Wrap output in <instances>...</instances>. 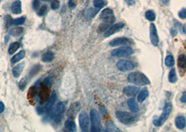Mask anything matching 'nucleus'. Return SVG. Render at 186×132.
Here are the masks:
<instances>
[{
	"label": "nucleus",
	"instance_id": "f257e3e1",
	"mask_svg": "<svg viewBox=\"0 0 186 132\" xmlns=\"http://www.w3.org/2000/svg\"><path fill=\"white\" fill-rule=\"evenodd\" d=\"M127 81L130 83L137 86H146L150 84V80L144 73L139 72H134L130 73L127 76Z\"/></svg>",
	"mask_w": 186,
	"mask_h": 132
},
{
	"label": "nucleus",
	"instance_id": "f03ea898",
	"mask_svg": "<svg viewBox=\"0 0 186 132\" xmlns=\"http://www.w3.org/2000/svg\"><path fill=\"white\" fill-rule=\"evenodd\" d=\"M172 111V104L170 102H166L165 104L163 111L160 117L155 116L153 120V123L155 126H161L162 125L164 124V123L166 121L168 118L169 117L170 114H171Z\"/></svg>",
	"mask_w": 186,
	"mask_h": 132
},
{
	"label": "nucleus",
	"instance_id": "7ed1b4c3",
	"mask_svg": "<svg viewBox=\"0 0 186 132\" xmlns=\"http://www.w3.org/2000/svg\"><path fill=\"white\" fill-rule=\"evenodd\" d=\"M65 111V106L63 102H58L56 105L53 107L50 112L49 113V116L56 124H59L62 121L63 115Z\"/></svg>",
	"mask_w": 186,
	"mask_h": 132
},
{
	"label": "nucleus",
	"instance_id": "20e7f679",
	"mask_svg": "<svg viewBox=\"0 0 186 132\" xmlns=\"http://www.w3.org/2000/svg\"><path fill=\"white\" fill-rule=\"evenodd\" d=\"M90 121H91V131L98 132L101 131V118L100 113L96 109H93L90 113Z\"/></svg>",
	"mask_w": 186,
	"mask_h": 132
},
{
	"label": "nucleus",
	"instance_id": "39448f33",
	"mask_svg": "<svg viewBox=\"0 0 186 132\" xmlns=\"http://www.w3.org/2000/svg\"><path fill=\"white\" fill-rule=\"evenodd\" d=\"M116 116L122 124L126 125L132 124L136 120L134 116L126 111H116Z\"/></svg>",
	"mask_w": 186,
	"mask_h": 132
},
{
	"label": "nucleus",
	"instance_id": "423d86ee",
	"mask_svg": "<svg viewBox=\"0 0 186 132\" xmlns=\"http://www.w3.org/2000/svg\"><path fill=\"white\" fill-rule=\"evenodd\" d=\"M100 18L104 23L112 24L116 21V17L114 14V11L111 8H105L101 12Z\"/></svg>",
	"mask_w": 186,
	"mask_h": 132
},
{
	"label": "nucleus",
	"instance_id": "0eeeda50",
	"mask_svg": "<svg viewBox=\"0 0 186 132\" xmlns=\"http://www.w3.org/2000/svg\"><path fill=\"white\" fill-rule=\"evenodd\" d=\"M133 54L134 50L132 48L128 46L121 47L111 52V55L115 57H128Z\"/></svg>",
	"mask_w": 186,
	"mask_h": 132
},
{
	"label": "nucleus",
	"instance_id": "6e6552de",
	"mask_svg": "<svg viewBox=\"0 0 186 132\" xmlns=\"http://www.w3.org/2000/svg\"><path fill=\"white\" fill-rule=\"evenodd\" d=\"M50 88L45 86L43 83H40L38 88V97L40 101V104H44L47 102L50 97Z\"/></svg>",
	"mask_w": 186,
	"mask_h": 132
},
{
	"label": "nucleus",
	"instance_id": "1a4fd4ad",
	"mask_svg": "<svg viewBox=\"0 0 186 132\" xmlns=\"http://www.w3.org/2000/svg\"><path fill=\"white\" fill-rule=\"evenodd\" d=\"M79 122L81 129L82 131H88L90 126L89 116L85 111H83L79 114Z\"/></svg>",
	"mask_w": 186,
	"mask_h": 132
},
{
	"label": "nucleus",
	"instance_id": "9d476101",
	"mask_svg": "<svg viewBox=\"0 0 186 132\" xmlns=\"http://www.w3.org/2000/svg\"><path fill=\"white\" fill-rule=\"evenodd\" d=\"M118 69L121 72H129L134 69V64L128 60H120L116 63Z\"/></svg>",
	"mask_w": 186,
	"mask_h": 132
},
{
	"label": "nucleus",
	"instance_id": "9b49d317",
	"mask_svg": "<svg viewBox=\"0 0 186 132\" xmlns=\"http://www.w3.org/2000/svg\"><path fill=\"white\" fill-rule=\"evenodd\" d=\"M134 41L130 38L125 37H118L113 39L110 41L109 45L111 47L120 46V45H133Z\"/></svg>",
	"mask_w": 186,
	"mask_h": 132
},
{
	"label": "nucleus",
	"instance_id": "f8f14e48",
	"mask_svg": "<svg viewBox=\"0 0 186 132\" xmlns=\"http://www.w3.org/2000/svg\"><path fill=\"white\" fill-rule=\"evenodd\" d=\"M80 110H81V104L79 102H74V103L71 104V106L69 107L67 112V116L70 120L74 119Z\"/></svg>",
	"mask_w": 186,
	"mask_h": 132
},
{
	"label": "nucleus",
	"instance_id": "ddd939ff",
	"mask_svg": "<svg viewBox=\"0 0 186 132\" xmlns=\"http://www.w3.org/2000/svg\"><path fill=\"white\" fill-rule=\"evenodd\" d=\"M124 27L125 23H123V22H118V23L115 24L114 25H111V27L105 31V33H104V37L108 38L109 37V36L114 35V34H116V33H118V31H121Z\"/></svg>",
	"mask_w": 186,
	"mask_h": 132
},
{
	"label": "nucleus",
	"instance_id": "4468645a",
	"mask_svg": "<svg viewBox=\"0 0 186 132\" xmlns=\"http://www.w3.org/2000/svg\"><path fill=\"white\" fill-rule=\"evenodd\" d=\"M150 39L152 45L155 47L158 46L159 44V36L155 25L153 23L150 24Z\"/></svg>",
	"mask_w": 186,
	"mask_h": 132
},
{
	"label": "nucleus",
	"instance_id": "2eb2a0df",
	"mask_svg": "<svg viewBox=\"0 0 186 132\" xmlns=\"http://www.w3.org/2000/svg\"><path fill=\"white\" fill-rule=\"evenodd\" d=\"M57 99V95L56 93H55V91H53V93H51L50 96L48 98V100H47V102H46V104L43 107V109H44V113H49L51 111V109H53L54 104H55V101H56Z\"/></svg>",
	"mask_w": 186,
	"mask_h": 132
},
{
	"label": "nucleus",
	"instance_id": "dca6fc26",
	"mask_svg": "<svg viewBox=\"0 0 186 132\" xmlns=\"http://www.w3.org/2000/svg\"><path fill=\"white\" fill-rule=\"evenodd\" d=\"M139 91V88L133 86H127L123 88V93L127 96H135Z\"/></svg>",
	"mask_w": 186,
	"mask_h": 132
},
{
	"label": "nucleus",
	"instance_id": "f3484780",
	"mask_svg": "<svg viewBox=\"0 0 186 132\" xmlns=\"http://www.w3.org/2000/svg\"><path fill=\"white\" fill-rule=\"evenodd\" d=\"M38 94V88H36V86H33L29 88L27 93V99L31 104H34V98Z\"/></svg>",
	"mask_w": 186,
	"mask_h": 132
},
{
	"label": "nucleus",
	"instance_id": "a211bd4d",
	"mask_svg": "<svg viewBox=\"0 0 186 132\" xmlns=\"http://www.w3.org/2000/svg\"><path fill=\"white\" fill-rule=\"evenodd\" d=\"M25 63L22 62L13 67V70H12V73H13V75L15 78H18L19 76H20L21 73L22 72V71H23L24 68H25Z\"/></svg>",
	"mask_w": 186,
	"mask_h": 132
},
{
	"label": "nucleus",
	"instance_id": "6ab92c4d",
	"mask_svg": "<svg viewBox=\"0 0 186 132\" xmlns=\"http://www.w3.org/2000/svg\"><path fill=\"white\" fill-rule=\"evenodd\" d=\"M175 125L178 129H183L186 126V119L184 116H178L175 119Z\"/></svg>",
	"mask_w": 186,
	"mask_h": 132
},
{
	"label": "nucleus",
	"instance_id": "aec40b11",
	"mask_svg": "<svg viewBox=\"0 0 186 132\" xmlns=\"http://www.w3.org/2000/svg\"><path fill=\"white\" fill-rule=\"evenodd\" d=\"M11 11L15 15H18L22 13V3L20 0H16L12 3Z\"/></svg>",
	"mask_w": 186,
	"mask_h": 132
},
{
	"label": "nucleus",
	"instance_id": "412c9836",
	"mask_svg": "<svg viewBox=\"0 0 186 132\" xmlns=\"http://www.w3.org/2000/svg\"><path fill=\"white\" fill-rule=\"evenodd\" d=\"M127 106L128 108L133 113H137L139 111V107L138 104H137L136 100L134 98H130L127 101Z\"/></svg>",
	"mask_w": 186,
	"mask_h": 132
},
{
	"label": "nucleus",
	"instance_id": "4be33fe9",
	"mask_svg": "<svg viewBox=\"0 0 186 132\" xmlns=\"http://www.w3.org/2000/svg\"><path fill=\"white\" fill-rule=\"evenodd\" d=\"M55 58V54L53 52L48 51L45 52L44 54H43L41 56V60L43 62L45 63H50L53 61Z\"/></svg>",
	"mask_w": 186,
	"mask_h": 132
},
{
	"label": "nucleus",
	"instance_id": "5701e85b",
	"mask_svg": "<svg viewBox=\"0 0 186 132\" xmlns=\"http://www.w3.org/2000/svg\"><path fill=\"white\" fill-rule=\"evenodd\" d=\"M25 55L26 52L25 50H21V51H20L18 54H16L12 57L11 58V62L12 63H16L20 61L22 59L25 58Z\"/></svg>",
	"mask_w": 186,
	"mask_h": 132
},
{
	"label": "nucleus",
	"instance_id": "b1692460",
	"mask_svg": "<svg viewBox=\"0 0 186 132\" xmlns=\"http://www.w3.org/2000/svg\"><path fill=\"white\" fill-rule=\"evenodd\" d=\"M177 63H178V68L180 69V70H183L184 72L186 69V56L185 55L181 54L178 56V61H177Z\"/></svg>",
	"mask_w": 186,
	"mask_h": 132
},
{
	"label": "nucleus",
	"instance_id": "393cba45",
	"mask_svg": "<svg viewBox=\"0 0 186 132\" xmlns=\"http://www.w3.org/2000/svg\"><path fill=\"white\" fill-rule=\"evenodd\" d=\"M65 129L68 131L70 132H74L76 131V125L74 121L72 120H68L65 122Z\"/></svg>",
	"mask_w": 186,
	"mask_h": 132
},
{
	"label": "nucleus",
	"instance_id": "a878e982",
	"mask_svg": "<svg viewBox=\"0 0 186 132\" xmlns=\"http://www.w3.org/2000/svg\"><path fill=\"white\" fill-rule=\"evenodd\" d=\"M20 44L18 43V42H14V43H12L11 45H10L8 49V53L9 54H13L17 50L20 48Z\"/></svg>",
	"mask_w": 186,
	"mask_h": 132
},
{
	"label": "nucleus",
	"instance_id": "bb28decb",
	"mask_svg": "<svg viewBox=\"0 0 186 132\" xmlns=\"http://www.w3.org/2000/svg\"><path fill=\"white\" fill-rule=\"evenodd\" d=\"M23 32V28L22 27H15L11 29L10 30L9 33L10 35L12 36H14V37H18V36H20V35L22 34Z\"/></svg>",
	"mask_w": 186,
	"mask_h": 132
},
{
	"label": "nucleus",
	"instance_id": "cd10ccee",
	"mask_svg": "<svg viewBox=\"0 0 186 132\" xmlns=\"http://www.w3.org/2000/svg\"><path fill=\"white\" fill-rule=\"evenodd\" d=\"M168 79H169V81L172 83H174L177 81V76H176V74L175 68H172L171 70H170V72L169 73V75H168Z\"/></svg>",
	"mask_w": 186,
	"mask_h": 132
},
{
	"label": "nucleus",
	"instance_id": "c85d7f7f",
	"mask_svg": "<svg viewBox=\"0 0 186 132\" xmlns=\"http://www.w3.org/2000/svg\"><path fill=\"white\" fill-rule=\"evenodd\" d=\"M107 4V1L106 0H93V5L95 8L101 9Z\"/></svg>",
	"mask_w": 186,
	"mask_h": 132
},
{
	"label": "nucleus",
	"instance_id": "c756f323",
	"mask_svg": "<svg viewBox=\"0 0 186 132\" xmlns=\"http://www.w3.org/2000/svg\"><path fill=\"white\" fill-rule=\"evenodd\" d=\"M148 96V91L147 88H144L143 90L141 91L139 95H138V101L139 102H143L146 99Z\"/></svg>",
	"mask_w": 186,
	"mask_h": 132
},
{
	"label": "nucleus",
	"instance_id": "7c9ffc66",
	"mask_svg": "<svg viewBox=\"0 0 186 132\" xmlns=\"http://www.w3.org/2000/svg\"><path fill=\"white\" fill-rule=\"evenodd\" d=\"M164 63L166 66H167L169 67H171L174 65L175 64V60L174 58L172 55H168L165 58L164 60Z\"/></svg>",
	"mask_w": 186,
	"mask_h": 132
},
{
	"label": "nucleus",
	"instance_id": "2f4dec72",
	"mask_svg": "<svg viewBox=\"0 0 186 132\" xmlns=\"http://www.w3.org/2000/svg\"><path fill=\"white\" fill-rule=\"evenodd\" d=\"M145 17L148 20L150 21V22H153L156 19L155 13H154V11H153V10H147V11L146 12Z\"/></svg>",
	"mask_w": 186,
	"mask_h": 132
},
{
	"label": "nucleus",
	"instance_id": "473e14b6",
	"mask_svg": "<svg viewBox=\"0 0 186 132\" xmlns=\"http://www.w3.org/2000/svg\"><path fill=\"white\" fill-rule=\"evenodd\" d=\"M99 10H100V9H98V8H89L86 13L87 17H88V18H90V19L93 18V17L97 15V13H98Z\"/></svg>",
	"mask_w": 186,
	"mask_h": 132
},
{
	"label": "nucleus",
	"instance_id": "72a5a7b5",
	"mask_svg": "<svg viewBox=\"0 0 186 132\" xmlns=\"http://www.w3.org/2000/svg\"><path fill=\"white\" fill-rule=\"evenodd\" d=\"M107 131H121V130L118 129L117 126L114 124L112 122H109L107 124Z\"/></svg>",
	"mask_w": 186,
	"mask_h": 132
},
{
	"label": "nucleus",
	"instance_id": "f704fd0d",
	"mask_svg": "<svg viewBox=\"0 0 186 132\" xmlns=\"http://www.w3.org/2000/svg\"><path fill=\"white\" fill-rule=\"evenodd\" d=\"M53 80H54V76H48V77H46V79L43 80V81L42 83H43V84H44L45 86H46L47 87H48V88H50V87H51L52 84H53Z\"/></svg>",
	"mask_w": 186,
	"mask_h": 132
},
{
	"label": "nucleus",
	"instance_id": "c9c22d12",
	"mask_svg": "<svg viewBox=\"0 0 186 132\" xmlns=\"http://www.w3.org/2000/svg\"><path fill=\"white\" fill-rule=\"evenodd\" d=\"M25 21H26L25 17H18V18L13 19V24L15 26L22 25V24L25 23Z\"/></svg>",
	"mask_w": 186,
	"mask_h": 132
},
{
	"label": "nucleus",
	"instance_id": "e433bc0d",
	"mask_svg": "<svg viewBox=\"0 0 186 132\" xmlns=\"http://www.w3.org/2000/svg\"><path fill=\"white\" fill-rule=\"evenodd\" d=\"M111 27V24H107V23H102L98 27V32L102 33V32H105L106 31L109 29V27Z\"/></svg>",
	"mask_w": 186,
	"mask_h": 132
},
{
	"label": "nucleus",
	"instance_id": "4c0bfd02",
	"mask_svg": "<svg viewBox=\"0 0 186 132\" xmlns=\"http://www.w3.org/2000/svg\"><path fill=\"white\" fill-rule=\"evenodd\" d=\"M4 20H5V24H6V27L8 28L9 27L13 24V19L9 15H6L4 17Z\"/></svg>",
	"mask_w": 186,
	"mask_h": 132
},
{
	"label": "nucleus",
	"instance_id": "58836bf2",
	"mask_svg": "<svg viewBox=\"0 0 186 132\" xmlns=\"http://www.w3.org/2000/svg\"><path fill=\"white\" fill-rule=\"evenodd\" d=\"M27 79H26L25 77H23L21 80H20V82H19L18 83L19 88H20V89L21 90H24L25 89L26 86H27Z\"/></svg>",
	"mask_w": 186,
	"mask_h": 132
},
{
	"label": "nucleus",
	"instance_id": "ea45409f",
	"mask_svg": "<svg viewBox=\"0 0 186 132\" xmlns=\"http://www.w3.org/2000/svg\"><path fill=\"white\" fill-rule=\"evenodd\" d=\"M46 10H47V6L46 5H43V6L40 7L39 9L37 10V15H39V16H43V15H44V14L46 12Z\"/></svg>",
	"mask_w": 186,
	"mask_h": 132
},
{
	"label": "nucleus",
	"instance_id": "a19ab883",
	"mask_svg": "<svg viewBox=\"0 0 186 132\" xmlns=\"http://www.w3.org/2000/svg\"><path fill=\"white\" fill-rule=\"evenodd\" d=\"M51 8L53 10H56L60 7V1L58 0H53L51 2Z\"/></svg>",
	"mask_w": 186,
	"mask_h": 132
},
{
	"label": "nucleus",
	"instance_id": "79ce46f5",
	"mask_svg": "<svg viewBox=\"0 0 186 132\" xmlns=\"http://www.w3.org/2000/svg\"><path fill=\"white\" fill-rule=\"evenodd\" d=\"M39 67H40L39 65H36L35 66H34V67H32V70H31L30 73H29V74H30L31 76L35 75L36 73L38 72V71H39L40 69Z\"/></svg>",
	"mask_w": 186,
	"mask_h": 132
},
{
	"label": "nucleus",
	"instance_id": "37998d69",
	"mask_svg": "<svg viewBox=\"0 0 186 132\" xmlns=\"http://www.w3.org/2000/svg\"><path fill=\"white\" fill-rule=\"evenodd\" d=\"M32 8L34 10H38L40 8V2L39 0H33Z\"/></svg>",
	"mask_w": 186,
	"mask_h": 132
},
{
	"label": "nucleus",
	"instance_id": "c03bdc74",
	"mask_svg": "<svg viewBox=\"0 0 186 132\" xmlns=\"http://www.w3.org/2000/svg\"><path fill=\"white\" fill-rule=\"evenodd\" d=\"M178 16L180 19H183V20L186 18V8H182L178 12Z\"/></svg>",
	"mask_w": 186,
	"mask_h": 132
},
{
	"label": "nucleus",
	"instance_id": "a18cd8bd",
	"mask_svg": "<svg viewBox=\"0 0 186 132\" xmlns=\"http://www.w3.org/2000/svg\"><path fill=\"white\" fill-rule=\"evenodd\" d=\"M68 5L69 8H72V9L76 8V6H77V0H69Z\"/></svg>",
	"mask_w": 186,
	"mask_h": 132
},
{
	"label": "nucleus",
	"instance_id": "49530a36",
	"mask_svg": "<svg viewBox=\"0 0 186 132\" xmlns=\"http://www.w3.org/2000/svg\"><path fill=\"white\" fill-rule=\"evenodd\" d=\"M180 102L182 103H186V92H183V95L180 97Z\"/></svg>",
	"mask_w": 186,
	"mask_h": 132
},
{
	"label": "nucleus",
	"instance_id": "de8ad7c7",
	"mask_svg": "<svg viewBox=\"0 0 186 132\" xmlns=\"http://www.w3.org/2000/svg\"><path fill=\"white\" fill-rule=\"evenodd\" d=\"M100 110L101 111H102V113L103 116H105L106 115H107V109H106L105 107H104V106H101L100 107Z\"/></svg>",
	"mask_w": 186,
	"mask_h": 132
},
{
	"label": "nucleus",
	"instance_id": "09e8293b",
	"mask_svg": "<svg viewBox=\"0 0 186 132\" xmlns=\"http://www.w3.org/2000/svg\"><path fill=\"white\" fill-rule=\"evenodd\" d=\"M125 2L128 6H133V5H134L135 3H136L135 0H125Z\"/></svg>",
	"mask_w": 186,
	"mask_h": 132
},
{
	"label": "nucleus",
	"instance_id": "8fccbe9b",
	"mask_svg": "<svg viewBox=\"0 0 186 132\" xmlns=\"http://www.w3.org/2000/svg\"><path fill=\"white\" fill-rule=\"evenodd\" d=\"M4 109H5L4 104L2 102H1V101H0V113H2L4 112Z\"/></svg>",
	"mask_w": 186,
	"mask_h": 132
},
{
	"label": "nucleus",
	"instance_id": "3c124183",
	"mask_svg": "<svg viewBox=\"0 0 186 132\" xmlns=\"http://www.w3.org/2000/svg\"><path fill=\"white\" fill-rule=\"evenodd\" d=\"M171 34H172V36H176V34H177V31H176V29H171Z\"/></svg>",
	"mask_w": 186,
	"mask_h": 132
},
{
	"label": "nucleus",
	"instance_id": "603ef678",
	"mask_svg": "<svg viewBox=\"0 0 186 132\" xmlns=\"http://www.w3.org/2000/svg\"><path fill=\"white\" fill-rule=\"evenodd\" d=\"M182 30H183V33L186 34V23L184 24L182 26Z\"/></svg>",
	"mask_w": 186,
	"mask_h": 132
},
{
	"label": "nucleus",
	"instance_id": "864d4df0",
	"mask_svg": "<svg viewBox=\"0 0 186 132\" xmlns=\"http://www.w3.org/2000/svg\"><path fill=\"white\" fill-rule=\"evenodd\" d=\"M8 38H9V36H5V41H4V42H5V43H6L8 42Z\"/></svg>",
	"mask_w": 186,
	"mask_h": 132
},
{
	"label": "nucleus",
	"instance_id": "5fc2aeb1",
	"mask_svg": "<svg viewBox=\"0 0 186 132\" xmlns=\"http://www.w3.org/2000/svg\"><path fill=\"white\" fill-rule=\"evenodd\" d=\"M41 1H50V0H41Z\"/></svg>",
	"mask_w": 186,
	"mask_h": 132
},
{
	"label": "nucleus",
	"instance_id": "6e6d98bb",
	"mask_svg": "<svg viewBox=\"0 0 186 132\" xmlns=\"http://www.w3.org/2000/svg\"><path fill=\"white\" fill-rule=\"evenodd\" d=\"M1 1H2V0H0V3H1Z\"/></svg>",
	"mask_w": 186,
	"mask_h": 132
},
{
	"label": "nucleus",
	"instance_id": "4d7b16f0",
	"mask_svg": "<svg viewBox=\"0 0 186 132\" xmlns=\"http://www.w3.org/2000/svg\"><path fill=\"white\" fill-rule=\"evenodd\" d=\"M185 43H186V39H185Z\"/></svg>",
	"mask_w": 186,
	"mask_h": 132
}]
</instances>
